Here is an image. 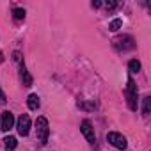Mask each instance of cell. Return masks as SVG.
Listing matches in <instances>:
<instances>
[{"label":"cell","instance_id":"cell-1","mask_svg":"<svg viewBox=\"0 0 151 151\" xmlns=\"http://www.w3.org/2000/svg\"><path fill=\"white\" fill-rule=\"evenodd\" d=\"M36 137H37V140H39L41 146H45V144L48 142L50 126H48L46 117H37V121H36Z\"/></svg>","mask_w":151,"mask_h":151},{"label":"cell","instance_id":"cell-2","mask_svg":"<svg viewBox=\"0 0 151 151\" xmlns=\"http://www.w3.org/2000/svg\"><path fill=\"white\" fill-rule=\"evenodd\" d=\"M126 100H128V107L130 110H137V100H139V89L135 86V82L132 78H128V84H126Z\"/></svg>","mask_w":151,"mask_h":151},{"label":"cell","instance_id":"cell-3","mask_svg":"<svg viewBox=\"0 0 151 151\" xmlns=\"http://www.w3.org/2000/svg\"><path fill=\"white\" fill-rule=\"evenodd\" d=\"M114 46L117 48V50H132V48H135V41H133V37L132 36H119V37H116L114 39Z\"/></svg>","mask_w":151,"mask_h":151},{"label":"cell","instance_id":"cell-4","mask_svg":"<svg viewBox=\"0 0 151 151\" xmlns=\"http://www.w3.org/2000/svg\"><path fill=\"white\" fill-rule=\"evenodd\" d=\"M16 130H18V133H20L22 137H27V135H29V132H30V117H29V114H22V116L18 117V121H16Z\"/></svg>","mask_w":151,"mask_h":151},{"label":"cell","instance_id":"cell-5","mask_svg":"<svg viewBox=\"0 0 151 151\" xmlns=\"http://www.w3.org/2000/svg\"><path fill=\"white\" fill-rule=\"evenodd\" d=\"M107 140H109L114 147H117V149H126V146H128L126 139H124L121 133H117V132H110V133L107 135Z\"/></svg>","mask_w":151,"mask_h":151},{"label":"cell","instance_id":"cell-6","mask_svg":"<svg viewBox=\"0 0 151 151\" xmlns=\"http://www.w3.org/2000/svg\"><path fill=\"white\" fill-rule=\"evenodd\" d=\"M80 130H82V133H84V137L87 139V142L89 144H96V135H94V128H93V124L86 119V121H82V124H80Z\"/></svg>","mask_w":151,"mask_h":151},{"label":"cell","instance_id":"cell-7","mask_svg":"<svg viewBox=\"0 0 151 151\" xmlns=\"http://www.w3.org/2000/svg\"><path fill=\"white\" fill-rule=\"evenodd\" d=\"M13 124H14V116H13V112H9V110L2 112V121H0V130H2V132H9V130L13 128Z\"/></svg>","mask_w":151,"mask_h":151},{"label":"cell","instance_id":"cell-8","mask_svg":"<svg viewBox=\"0 0 151 151\" xmlns=\"http://www.w3.org/2000/svg\"><path fill=\"white\" fill-rule=\"evenodd\" d=\"M20 78H22V82H23L25 87H30L32 86V77L29 75V71H27V68H25L23 62H20Z\"/></svg>","mask_w":151,"mask_h":151},{"label":"cell","instance_id":"cell-9","mask_svg":"<svg viewBox=\"0 0 151 151\" xmlns=\"http://www.w3.org/2000/svg\"><path fill=\"white\" fill-rule=\"evenodd\" d=\"M27 105H29L30 110H37L39 109V96L37 94H30L27 98Z\"/></svg>","mask_w":151,"mask_h":151},{"label":"cell","instance_id":"cell-10","mask_svg":"<svg viewBox=\"0 0 151 151\" xmlns=\"http://www.w3.org/2000/svg\"><path fill=\"white\" fill-rule=\"evenodd\" d=\"M149 112H151V98L146 96L144 98V103H142V114L144 116H149Z\"/></svg>","mask_w":151,"mask_h":151},{"label":"cell","instance_id":"cell-11","mask_svg":"<svg viewBox=\"0 0 151 151\" xmlns=\"http://www.w3.org/2000/svg\"><path fill=\"white\" fill-rule=\"evenodd\" d=\"M4 144H6V147H7V149H14L18 142H16V137H11V135H9V137H6V139H4Z\"/></svg>","mask_w":151,"mask_h":151},{"label":"cell","instance_id":"cell-12","mask_svg":"<svg viewBox=\"0 0 151 151\" xmlns=\"http://www.w3.org/2000/svg\"><path fill=\"white\" fill-rule=\"evenodd\" d=\"M121 25H123V22H121L119 18H116V20H112V22L109 23V30L116 32V30H119V29H121Z\"/></svg>","mask_w":151,"mask_h":151},{"label":"cell","instance_id":"cell-13","mask_svg":"<svg viewBox=\"0 0 151 151\" xmlns=\"http://www.w3.org/2000/svg\"><path fill=\"white\" fill-rule=\"evenodd\" d=\"M128 68H130V73H139V69H140V62H139L137 59H133V60H130Z\"/></svg>","mask_w":151,"mask_h":151},{"label":"cell","instance_id":"cell-14","mask_svg":"<svg viewBox=\"0 0 151 151\" xmlns=\"http://www.w3.org/2000/svg\"><path fill=\"white\" fill-rule=\"evenodd\" d=\"M13 16H14V20H23L25 18V9H22V7L13 9Z\"/></svg>","mask_w":151,"mask_h":151},{"label":"cell","instance_id":"cell-15","mask_svg":"<svg viewBox=\"0 0 151 151\" xmlns=\"http://www.w3.org/2000/svg\"><path fill=\"white\" fill-rule=\"evenodd\" d=\"M6 101H7V98H6V94L2 93V89H0V105H4Z\"/></svg>","mask_w":151,"mask_h":151},{"label":"cell","instance_id":"cell-16","mask_svg":"<svg viewBox=\"0 0 151 151\" xmlns=\"http://www.w3.org/2000/svg\"><path fill=\"white\" fill-rule=\"evenodd\" d=\"M105 7H107V9H114V7H116V2H107Z\"/></svg>","mask_w":151,"mask_h":151},{"label":"cell","instance_id":"cell-17","mask_svg":"<svg viewBox=\"0 0 151 151\" xmlns=\"http://www.w3.org/2000/svg\"><path fill=\"white\" fill-rule=\"evenodd\" d=\"M91 6H93V7H94V9H98V7H101V2H98V0H96V2H93V4H91Z\"/></svg>","mask_w":151,"mask_h":151},{"label":"cell","instance_id":"cell-18","mask_svg":"<svg viewBox=\"0 0 151 151\" xmlns=\"http://www.w3.org/2000/svg\"><path fill=\"white\" fill-rule=\"evenodd\" d=\"M2 60H4V57H2V53H0V62H2Z\"/></svg>","mask_w":151,"mask_h":151}]
</instances>
